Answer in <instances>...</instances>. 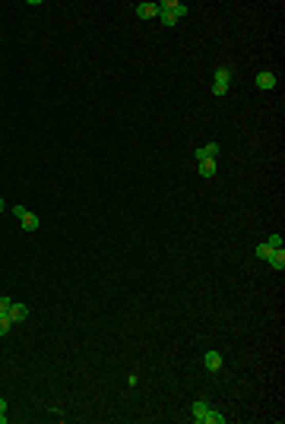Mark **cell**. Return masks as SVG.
Here are the masks:
<instances>
[{"label": "cell", "instance_id": "cell-7", "mask_svg": "<svg viewBox=\"0 0 285 424\" xmlns=\"http://www.w3.org/2000/svg\"><path fill=\"white\" fill-rule=\"evenodd\" d=\"M219 143H206V146H200V149H197V161L200 158H219Z\"/></svg>", "mask_w": 285, "mask_h": 424}, {"label": "cell", "instance_id": "cell-4", "mask_svg": "<svg viewBox=\"0 0 285 424\" xmlns=\"http://www.w3.org/2000/svg\"><path fill=\"white\" fill-rule=\"evenodd\" d=\"M159 10H162V13H175L178 19H184V16L190 13V10H187V4H181V0H162Z\"/></svg>", "mask_w": 285, "mask_h": 424}, {"label": "cell", "instance_id": "cell-10", "mask_svg": "<svg viewBox=\"0 0 285 424\" xmlns=\"http://www.w3.org/2000/svg\"><path fill=\"white\" fill-rule=\"evenodd\" d=\"M266 263H270L273 269H279V272H282V269H285V250H273V253H270V260H266Z\"/></svg>", "mask_w": 285, "mask_h": 424}, {"label": "cell", "instance_id": "cell-15", "mask_svg": "<svg viewBox=\"0 0 285 424\" xmlns=\"http://www.w3.org/2000/svg\"><path fill=\"white\" fill-rule=\"evenodd\" d=\"M266 244H270L273 250H282V234H270V237H266Z\"/></svg>", "mask_w": 285, "mask_h": 424}, {"label": "cell", "instance_id": "cell-3", "mask_svg": "<svg viewBox=\"0 0 285 424\" xmlns=\"http://www.w3.org/2000/svg\"><path fill=\"white\" fill-rule=\"evenodd\" d=\"M228 83H232V70H228V67H219L216 76H213V95H225V92H228Z\"/></svg>", "mask_w": 285, "mask_h": 424}, {"label": "cell", "instance_id": "cell-11", "mask_svg": "<svg viewBox=\"0 0 285 424\" xmlns=\"http://www.w3.org/2000/svg\"><path fill=\"white\" fill-rule=\"evenodd\" d=\"M203 364L209 367V371H219V367H222V355H219V352H206Z\"/></svg>", "mask_w": 285, "mask_h": 424}, {"label": "cell", "instance_id": "cell-6", "mask_svg": "<svg viewBox=\"0 0 285 424\" xmlns=\"http://www.w3.org/2000/svg\"><path fill=\"white\" fill-rule=\"evenodd\" d=\"M133 10H137L140 19H156V16H159V4H137Z\"/></svg>", "mask_w": 285, "mask_h": 424}, {"label": "cell", "instance_id": "cell-1", "mask_svg": "<svg viewBox=\"0 0 285 424\" xmlns=\"http://www.w3.org/2000/svg\"><path fill=\"white\" fill-rule=\"evenodd\" d=\"M194 421L197 424H225V415H219L216 409H209V405L200 399V402H194Z\"/></svg>", "mask_w": 285, "mask_h": 424}, {"label": "cell", "instance_id": "cell-18", "mask_svg": "<svg viewBox=\"0 0 285 424\" xmlns=\"http://www.w3.org/2000/svg\"><path fill=\"white\" fill-rule=\"evenodd\" d=\"M0 212H4V196H0Z\"/></svg>", "mask_w": 285, "mask_h": 424}, {"label": "cell", "instance_id": "cell-14", "mask_svg": "<svg viewBox=\"0 0 285 424\" xmlns=\"http://www.w3.org/2000/svg\"><path fill=\"white\" fill-rule=\"evenodd\" d=\"M10 326H13V320L7 317V313H0V336H7V333H10Z\"/></svg>", "mask_w": 285, "mask_h": 424}, {"label": "cell", "instance_id": "cell-13", "mask_svg": "<svg viewBox=\"0 0 285 424\" xmlns=\"http://www.w3.org/2000/svg\"><path fill=\"white\" fill-rule=\"evenodd\" d=\"M270 253H273V247L266 244V241H263V244H257V256H260V260H270Z\"/></svg>", "mask_w": 285, "mask_h": 424}, {"label": "cell", "instance_id": "cell-2", "mask_svg": "<svg viewBox=\"0 0 285 424\" xmlns=\"http://www.w3.org/2000/svg\"><path fill=\"white\" fill-rule=\"evenodd\" d=\"M13 215L19 218V225H23L26 231H38V225H42V218H38L35 212H29L26 206H16V209H13Z\"/></svg>", "mask_w": 285, "mask_h": 424}, {"label": "cell", "instance_id": "cell-12", "mask_svg": "<svg viewBox=\"0 0 285 424\" xmlns=\"http://www.w3.org/2000/svg\"><path fill=\"white\" fill-rule=\"evenodd\" d=\"M156 19H159L162 26H168V29H171V26H178V16H175V13H162V10H159Z\"/></svg>", "mask_w": 285, "mask_h": 424}, {"label": "cell", "instance_id": "cell-9", "mask_svg": "<svg viewBox=\"0 0 285 424\" xmlns=\"http://www.w3.org/2000/svg\"><path fill=\"white\" fill-rule=\"evenodd\" d=\"M197 168H200V174H203V177H213V174H216V158H200Z\"/></svg>", "mask_w": 285, "mask_h": 424}, {"label": "cell", "instance_id": "cell-8", "mask_svg": "<svg viewBox=\"0 0 285 424\" xmlns=\"http://www.w3.org/2000/svg\"><path fill=\"white\" fill-rule=\"evenodd\" d=\"M7 317H10L13 323H19V320H26V317H29V307H26V304H16V301H13V307H10V313H7Z\"/></svg>", "mask_w": 285, "mask_h": 424}, {"label": "cell", "instance_id": "cell-17", "mask_svg": "<svg viewBox=\"0 0 285 424\" xmlns=\"http://www.w3.org/2000/svg\"><path fill=\"white\" fill-rule=\"evenodd\" d=\"M0 424H7V402L0 399Z\"/></svg>", "mask_w": 285, "mask_h": 424}, {"label": "cell", "instance_id": "cell-5", "mask_svg": "<svg viewBox=\"0 0 285 424\" xmlns=\"http://www.w3.org/2000/svg\"><path fill=\"white\" fill-rule=\"evenodd\" d=\"M257 86H260L263 92H270V89H276V86H279V76H276L273 70H263L260 76H257Z\"/></svg>", "mask_w": 285, "mask_h": 424}, {"label": "cell", "instance_id": "cell-16", "mask_svg": "<svg viewBox=\"0 0 285 424\" xmlns=\"http://www.w3.org/2000/svg\"><path fill=\"white\" fill-rule=\"evenodd\" d=\"M10 307H13V301L7 298V294H0V313H10Z\"/></svg>", "mask_w": 285, "mask_h": 424}]
</instances>
